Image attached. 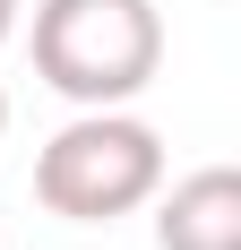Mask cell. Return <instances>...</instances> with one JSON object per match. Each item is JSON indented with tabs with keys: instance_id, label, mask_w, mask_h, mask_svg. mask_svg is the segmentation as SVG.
I'll return each mask as SVG.
<instances>
[{
	"instance_id": "cell-1",
	"label": "cell",
	"mask_w": 241,
	"mask_h": 250,
	"mask_svg": "<svg viewBox=\"0 0 241 250\" xmlns=\"http://www.w3.org/2000/svg\"><path fill=\"white\" fill-rule=\"evenodd\" d=\"M164 69L155 0H35V78L69 104H129Z\"/></svg>"
},
{
	"instance_id": "cell-2",
	"label": "cell",
	"mask_w": 241,
	"mask_h": 250,
	"mask_svg": "<svg viewBox=\"0 0 241 250\" xmlns=\"http://www.w3.org/2000/svg\"><path fill=\"white\" fill-rule=\"evenodd\" d=\"M155 190H164V138L146 121H129L120 104L78 112L35 155V199L52 216H69V225H112V216L146 207Z\"/></svg>"
},
{
	"instance_id": "cell-3",
	"label": "cell",
	"mask_w": 241,
	"mask_h": 250,
	"mask_svg": "<svg viewBox=\"0 0 241 250\" xmlns=\"http://www.w3.org/2000/svg\"><path fill=\"white\" fill-rule=\"evenodd\" d=\"M155 250H241V173L233 164H198L190 181H172L164 216H155Z\"/></svg>"
},
{
	"instance_id": "cell-4",
	"label": "cell",
	"mask_w": 241,
	"mask_h": 250,
	"mask_svg": "<svg viewBox=\"0 0 241 250\" xmlns=\"http://www.w3.org/2000/svg\"><path fill=\"white\" fill-rule=\"evenodd\" d=\"M9 35H18V0H0V43H9Z\"/></svg>"
},
{
	"instance_id": "cell-5",
	"label": "cell",
	"mask_w": 241,
	"mask_h": 250,
	"mask_svg": "<svg viewBox=\"0 0 241 250\" xmlns=\"http://www.w3.org/2000/svg\"><path fill=\"white\" fill-rule=\"evenodd\" d=\"M0 138H9V95H0Z\"/></svg>"
}]
</instances>
